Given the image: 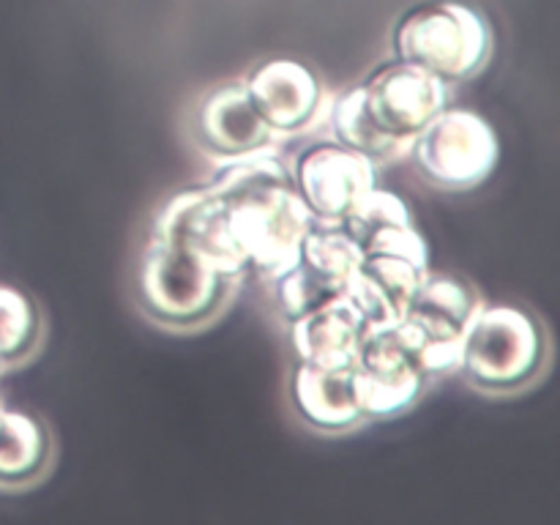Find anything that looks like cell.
Here are the masks:
<instances>
[{"mask_svg": "<svg viewBox=\"0 0 560 525\" xmlns=\"http://www.w3.org/2000/svg\"><path fill=\"white\" fill-rule=\"evenodd\" d=\"M364 331L366 323L361 320L348 295H339L331 304L290 320V342L295 355L301 364L315 366H355Z\"/></svg>", "mask_w": 560, "mask_h": 525, "instance_id": "obj_14", "label": "cell"}, {"mask_svg": "<svg viewBox=\"0 0 560 525\" xmlns=\"http://www.w3.org/2000/svg\"><path fill=\"white\" fill-rule=\"evenodd\" d=\"M430 268L392 252H364L345 295L366 328L399 323Z\"/></svg>", "mask_w": 560, "mask_h": 525, "instance_id": "obj_12", "label": "cell"}, {"mask_svg": "<svg viewBox=\"0 0 560 525\" xmlns=\"http://www.w3.org/2000/svg\"><path fill=\"white\" fill-rule=\"evenodd\" d=\"M151 238L202 257L230 279H238L246 271V260L230 230L228 208L213 195L211 186L186 189L167 200L153 222Z\"/></svg>", "mask_w": 560, "mask_h": 525, "instance_id": "obj_10", "label": "cell"}, {"mask_svg": "<svg viewBox=\"0 0 560 525\" xmlns=\"http://www.w3.org/2000/svg\"><path fill=\"white\" fill-rule=\"evenodd\" d=\"M273 295H277L279 312H282L290 323L310 315V312L320 310V306L331 304L334 299L345 295V290L326 282V279L317 277L310 266L295 260L293 266L284 268L282 273L273 277Z\"/></svg>", "mask_w": 560, "mask_h": 525, "instance_id": "obj_20", "label": "cell"}, {"mask_svg": "<svg viewBox=\"0 0 560 525\" xmlns=\"http://www.w3.org/2000/svg\"><path fill=\"white\" fill-rule=\"evenodd\" d=\"M490 49V25L479 11L459 0L416 5L394 31L397 60L438 77L446 85L479 74Z\"/></svg>", "mask_w": 560, "mask_h": 525, "instance_id": "obj_2", "label": "cell"}, {"mask_svg": "<svg viewBox=\"0 0 560 525\" xmlns=\"http://www.w3.org/2000/svg\"><path fill=\"white\" fill-rule=\"evenodd\" d=\"M331 131H334V140L342 142V145L350 148V151L364 153V156H370L375 164L397 162V159L408 156L410 153L408 148L388 140V137L372 124V118L366 115L355 88L345 91L342 96L337 98V104H334Z\"/></svg>", "mask_w": 560, "mask_h": 525, "instance_id": "obj_18", "label": "cell"}, {"mask_svg": "<svg viewBox=\"0 0 560 525\" xmlns=\"http://www.w3.org/2000/svg\"><path fill=\"white\" fill-rule=\"evenodd\" d=\"M545 364V334L517 306H479L459 353V370L474 386L492 394L528 386Z\"/></svg>", "mask_w": 560, "mask_h": 525, "instance_id": "obj_3", "label": "cell"}, {"mask_svg": "<svg viewBox=\"0 0 560 525\" xmlns=\"http://www.w3.org/2000/svg\"><path fill=\"white\" fill-rule=\"evenodd\" d=\"M479 306V295L463 279L432 271L421 279L402 320L419 337L421 370L430 375V381L459 370L465 331Z\"/></svg>", "mask_w": 560, "mask_h": 525, "instance_id": "obj_7", "label": "cell"}, {"mask_svg": "<svg viewBox=\"0 0 560 525\" xmlns=\"http://www.w3.org/2000/svg\"><path fill=\"white\" fill-rule=\"evenodd\" d=\"M498 137L490 120L465 107H446L413 140L410 156L427 180L443 189H474L498 164Z\"/></svg>", "mask_w": 560, "mask_h": 525, "instance_id": "obj_6", "label": "cell"}, {"mask_svg": "<svg viewBox=\"0 0 560 525\" xmlns=\"http://www.w3.org/2000/svg\"><path fill=\"white\" fill-rule=\"evenodd\" d=\"M44 424L20 410L0 408V485L20 487L38 479L49 459Z\"/></svg>", "mask_w": 560, "mask_h": 525, "instance_id": "obj_16", "label": "cell"}, {"mask_svg": "<svg viewBox=\"0 0 560 525\" xmlns=\"http://www.w3.org/2000/svg\"><path fill=\"white\" fill-rule=\"evenodd\" d=\"M355 91L372 124L408 151L430 120L448 107L446 82L402 60L375 69Z\"/></svg>", "mask_w": 560, "mask_h": 525, "instance_id": "obj_8", "label": "cell"}, {"mask_svg": "<svg viewBox=\"0 0 560 525\" xmlns=\"http://www.w3.org/2000/svg\"><path fill=\"white\" fill-rule=\"evenodd\" d=\"M38 345V310L25 293L0 284V370L27 359Z\"/></svg>", "mask_w": 560, "mask_h": 525, "instance_id": "obj_19", "label": "cell"}, {"mask_svg": "<svg viewBox=\"0 0 560 525\" xmlns=\"http://www.w3.org/2000/svg\"><path fill=\"white\" fill-rule=\"evenodd\" d=\"M293 184L317 222H339L377 186V164L342 142H315L295 156Z\"/></svg>", "mask_w": 560, "mask_h": 525, "instance_id": "obj_9", "label": "cell"}, {"mask_svg": "<svg viewBox=\"0 0 560 525\" xmlns=\"http://www.w3.org/2000/svg\"><path fill=\"white\" fill-rule=\"evenodd\" d=\"M208 186L228 208L246 268L273 279L299 260L301 241L315 217L301 200L290 167L271 148L224 159Z\"/></svg>", "mask_w": 560, "mask_h": 525, "instance_id": "obj_1", "label": "cell"}, {"mask_svg": "<svg viewBox=\"0 0 560 525\" xmlns=\"http://www.w3.org/2000/svg\"><path fill=\"white\" fill-rule=\"evenodd\" d=\"M195 137L202 151L224 162L266 151L277 135L260 118L244 85H222L197 107Z\"/></svg>", "mask_w": 560, "mask_h": 525, "instance_id": "obj_13", "label": "cell"}, {"mask_svg": "<svg viewBox=\"0 0 560 525\" xmlns=\"http://www.w3.org/2000/svg\"><path fill=\"white\" fill-rule=\"evenodd\" d=\"M0 408H3V405H0Z\"/></svg>", "mask_w": 560, "mask_h": 525, "instance_id": "obj_22", "label": "cell"}, {"mask_svg": "<svg viewBox=\"0 0 560 525\" xmlns=\"http://www.w3.org/2000/svg\"><path fill=\"white\" fill-rule=\"evenodd\" d=\"M353 383L364 419H394L413 408L430 386L413 328L405 320L366 328L355 355Z\"/></svg>", "mask_w": 560, "mask_h": 525, "instance_id": "obj_5", "label": "cell"}, {"mask_svg": "<svg viewBox=\"0 0 560 525\" xmlns=\"http://www.w3.org/2000/svg\"><path fill=\"white\" fill-rule=\"evenodd\" d=\"M235 279L208 266L202 257L151 238L137 271L140 304L153 320L173 328H191L211 320L228 301Z\"/></svg>", "mask_w": 560, "mask_h": 525, "instance_id": "obj_4", "label": "cell"}, {"mask_svg": "<svg viewBox=\"0 0 560 525\" xmlns=\"http://www.w3.org/2000/svg\"><path fill=\"white\" fill-rule=\"evenodd\" d=\"M361 246L350 238L348 230L339 222H317L306 230L304 241H301L299 260L310 266L317 277L326 282L337 284V288H348L350 277L359 268Z\"/></svg>", "mask_w": 560, "mask_h": 525, "instance_id": "obj_17", "label": "cell"}, {"mask_svg": "<svg viewBox=\"0 0 560 525\" xmlns=\"http://www.w3.org/2000/svg\"><path fill=\"white\" fill-rule=\"evenodd\" d=\"M293 402L306 424L345 432L364 421L355 399L353 366L301 364L293 372Z\"/></svg>", "mask_w": 560, "mask_h": 525, "instance_id": "obj_15", "label": "cell"}, {"mask_svg": "<svg viewBox=\"0 0 560 525\" xmlns=\"http://www.w3.org/2000/svg\"><path fill=\"white\" fill-rule=\"evenodd\" d=\"M397 222H410V211L405 206V200L394 191L386 189H370L364 197H361L359 206L342 219V228L348 230L350 238L359 246H364L377 230L388 228V224Z\"/></svg>", "mask_w": 560, "mask_h": 525, "instance_id": "obj_21", "label": "cell"}, {"mask_svg": "<svg viewBox=\"0 0 560 525\" xmlns=\"http://www.w3.org/2000/svg\"><path fill=\"white\" fill-rule=\"evenodd\" d=\"M244 88L277 137L299 135L320 113V80L315 71L295 60H268L252 71Z\"/></svg>", "mask_w": 560, "mask_h": 525, "instance_id": "obj_11", "label": "cell"}]
</instances>
